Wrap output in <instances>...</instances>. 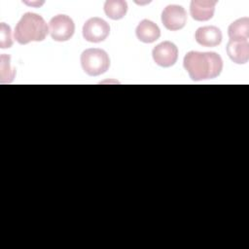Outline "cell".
<instances>
[{"instance_id":"8","label":"cell","mask_w":249,"mask_h":249,"mask_svg":"<svg viewBox=\"0 0 249 249\" xmlns=\"http://www.w3.org/2000/svg\"><path fill=\"white\" fill-rule=\"evenodd\" d=\"M216 4L217 1L215 0H193L190 5V14L195 20H209L214 15Z\"/></svg>"},{"instance_id":"10","label":"cell","mask_w":249,"mask_h":249,"mask_svg":"<svg viewBox=\"0 0 249 249\" xmlns=\"http://www.w3.org/2000/svg\"><path fill=\"white\" fill-rule=\"evenodd\" d=\"M227 53L229 57L237 64H244L249 59L248 41L230 40L227 45Z\"/></svg>"},{"instance_id":"11","label":"cell","mask_w":249,"mask_h":249,"mask_svg":"<svg viewBox=\"0 0 249 249\" xmlns=\"http://www.w3.org/2000/svg\"><path fill=\"white\" fill-rule=\"evenodd\" d=\"M136 37L143 43H153L160 36L159 26L149 19H143L139 22L135 29Z\"/></svg>"},{"instance_id":"12","label":"cell","mask_w":249,"mask_h":249,"mask_svg":"<svg viewBox=\"0 0 249 249\" xmlns=\"http://www.w3.org/2000/svg\"><path fill=\"white\" fill-rule=\"evenodd\" d=\"M230 40L248 41L249 38V18L244 17L231 22L228 28Z\"/></svg>"},{"instance_id":"6","label":"cell","mask_w":249,"mask_h":249,"mask_svg":"<svg viewBox=\"0 0 249 249\" xmlns=\"http://www.w3.org/2000/svg\"><path fill=\"white\" fill-rule=\"evenodd\" d=\"M161 22L168 30L182 29L187 22V13L182 6L168 5L161 13Z\"/></svg>"},{"instance_id":"3","label":"cell","mask_w":249,"mask_h":249,"mask_svg":"<svg viewBox=\"0 0 249 249\" xmlns=\"http://www.w3.org/2000/svg\"><path fill=\"white\" fill-rule=\"evenodd\" d=\"M81 65L88 75L99 76L108 70L110 58L104 50L91 48L82 53Z\"/></svg>"},{"instance_id":"13","label":"cell","mask_w":249,"mask_h":249,"mask_svg":"<svg viewBox=\"0 0 249 249\" xmlns=\"http://www.w3.org/2000/svg\"><path fill=\"white\" fill-rule=\"evenodd\" d=\"M104 12L111 19H121L127 12V3L124 0H107L104 3Z\"/></svg>"},{"instance_id":"15","label":"cell","mask_w":249,"mask_h":249,"mask_svg":"<svg viewBox=\"0 0 249 249\" xmlns=\"http://www.w3.org/2000/svg\"><path fill=\"white\" fill-rule=\"evenodd\" d=\"M10 58H11L10 55H6V54L1 55V83L3 82V80L6 77V74H7L6 72H8V75H9V78H10L11 82L14 80L16 70L11 67Z\"/></svg>"},{"instance_id":"14","label":"cell","mask_w":249,"mask_h":249,"mask_svg":"<svg viewBox=\"0 0 249 249\" xmlns=\"http://www.w3.org/2000/svg\"><path fill=\"white\" fill-rule=\"evenodd\" d=\"M13 46L12 32L11 27L5 22H2L0 25V47L2 49L11 48Z\"/></svg>"},{"instance_id":"7","label":"cell","mask_w":249,"mask_h":249,"mask_svg":"<svg viewBox=\"0 0 249 249\" xmlns=\"http://www.w3.org/2000/svg\"><path fill=\"white\" fill-rule=\"evenodd\" d=\"M154 61L161 67H170L178 58V49L170 41H163L157 45L152 52Z\"/></svg>"},{"instance_id":"4","label":"cell","mask_w":249,"mask_h":249,"mask_svg":"<svg viewBox=\"0 0 249 249\" xmlns=\"http://www.w3.org/2000/svg\"><path fill=\"white\" fill-rule=\"evenodd\" d=\"M49 32L54 41H68L75 32L74 21L66 15L54 16L49 22Z\"/></svg>"},{"instance_id":"5","label":"cell","mask_w":249,"mask_h":249,"mask_svg":"<svg viewBox=\"0 0 249 249\" xmlns=\"http://www.w3.org/2000/svg\"><path fill=\"white\" fill-rule=\"evenodd\" d=\"M110 33V26L107 21L101 18L93 17L89 18L83 26L84 38L91 43L104 41Z\"/></svg>"},{"instance_id":"1","label":"cell","mask_w":249,"mask_h":249,"mask_svg":"<svg viewBox=\"0 0 249 249\" xmlns=\"http://www.w3.org/2000/svg\"><path fill=\"white\" fill-rule=\"evenodd\" d=\"M183 64L194 81L214 79L223 69L222 57L215 52L191 51L186 53Z\"/></svg>"},{"instance_id":"2","label":"cell","mask_w":249,"mask_h":249,"mask_svg":"<svg viewBox=\"0 0 249 249\" xmlns=\"http://www.w3.org/2000/svg\"><path fill=\"white\" fill-rule=\"evenodd\" d=\"M49 33V27L45 19L38 14L27 12L22 15L16 25L14 37L20 45L29 42L45 40Z\"/></svg>"},{"instance_id":"9","label":"cell","mask_w":249,"mask_h":249,"mask_svg":"<svg viewBox=\"0 0 249 249\" xmlns=\"http://www.w3.org/2000/svg\"><path fill=\"white\" fill-rule=\"evenodd\" d=\"M195 38L196 41L203 47H216L221 44L223 36L218 27L209 25L197 28Z\"/></svg>"}]
</instances>
